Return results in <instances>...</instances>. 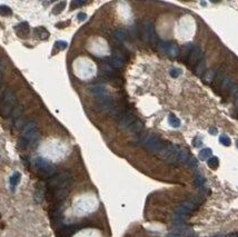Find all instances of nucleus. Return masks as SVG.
I'll return each mask as SVG.
<instances>
[{"label": "nucleus", "instance_id": "obj_14", "mask_svg": "<svg viewBox=\"0 0 238 237\" xmlns=\"http://www.w3.org/2000/svg\"><path fill=\"white\" fill-rule=\"evenodd\" d=\"M205 69H206V66H205V62L204 61H199L196 65V68H195V71L198 76H201L204 72H205Z\"/></svg>", "mask_w": 238, "mask_h": 237}, {"label": "nucleus", "instance_id": "obj_4", "mask_svg": "<svg viewBox=\"0 0 238 237\" xmlns=\"http://www.w3.org/2000/svg\"><path fill=\"white\" fill-rule=\"evenodd\" d=\"M136 120H137L136 116H135L134 113H131L129 109H127V110H125V113H123V116H121L120 119L118 120V125H119V127L123 128V129H128Z\"/></svg>", "mask_w": 238, "mask_h": 237}, {"label": "nucleus", "instance_id": "obj_28", "mask_svg": "<svg viewBox=\"0 0 238 237\" xmlns=\"http://www.w3.org/2000/svg\"><path fill=\"white\" fill-rule=\"evenodd\" d=\"M86 18H87V15H86V13H83V12H80V13H78V20H79V21L86 20Z\"/></svg>", "mask_w": 238, "mask_h": 237}, {"label": "nucleus", "instance_id": "obj_3", "mask_svg": "<svg viewBox=\"0 0 238 237\" xmlns=\"http://www.w3.org/2000/svg\"><path fill=\"white\" fill-rule=\"evenodd\" d=\"M33 163H35V166L41 172L42 174L51 175L52 173H53V170H55L52 164H50L47 159H45V158H42V157H37V158L35 159Z\"/></svg>", "mask_w": 238, "mask_h": 237}, {"label": "nucleus", "instance_id": "obj_21", "mask_svg": "<svg viewBox=\"0 0 238 237\" xmlns=\"http://www.w3.org/2000/svg\"><path fill=\"white\" fill-rule=\"evenodd\" d=\"M214 77H215V71H207L206 73H205V76H204V80L206 81V83H211L213 80H214Z\"/></svg>", "mask_w": 238, "mask_h": 237}, {"label": "nucleus", "instance_id": "obj_29", "mask_svg": "<svg viewBox=\"0 0 238 237\" xmlns=\"http://www.w3.org/2000/svg\"><path fill=\"white\" fill-rule=\"evenodd\" d=\"M209 133H211V135H216L217 134V130L214 129V128H211V129H209Z\"/></svg>", "mask_w": 238, "mask_h": 237}, {"label": "nucleus", "instance_id": "obj_1", "mask_svg": "<svg viewBox=\"0 0 238 237\" xmlns=\"http://www.w3.org/2000/svg\"><path fill=\"white\" fill-rule=\"evenodd\" d=\"M139 144L153 154H160L166 147V143L154 134H144L139 139Z\"/></svg>", "mask_w": 238, "mask_h": 237}, {"label": "nucleus", "instance_id": "obj_6", "mask_svg": "<svg viewBox=\"0 0 238 237\" xmlns=\"http://www.w3.org/2000/svg\"><path fill=\"white\" fill-rule=\"evenodd\" d=\"M89 91H90V93L93 95V97H96V98L103 97V96H105V95L109 93L108 91H107L106 87L103 86V85H95V86H93V87H90V88H89Z\"/></svg>", "mask_w": 238, "mask_h": 237}, {"label": "nucleus", "instance_id": "obj_19", "mask_svg": "<svg viewBox=\"0 0 238 237\" xmlns=\"http://www.w3.org/2000/svg\"><path fill=\"white\" fill-rule=\"evenodd\" d=\"M181 69H179V68H176V67H173V68H170L169 69V75L173 77V78H178L180 75H181Z\"/></svg>", "mask_w": 238, "mask_h": 237}, {"label": "nucleus", "instance_id": "obj_24", "mask_svg": "<svg viewBox=\"0 0 238 237\" xmlns=\"http://www.w3.org/2000/svg\"><path fill=\"white\" fill-rule=\"evenodd\" d=\"M66 47H67V42L66 41H57L55 43V48H56L57 50H62V49H65Z\"/></svg>", "mask_w": 238, "mask_h": 237}, {"label": "nucleus", "instance_id": "obj_5", "mask_svg": "<svg viewBox=\"0 0 238 237\" xmlns=\"http://www.w3.org/2000/svg\"><path fill=\"white\" fill-rule=\"evenodd\" d=\"M201 56H203L201 49L198 46H194L193 49H191V51H190V55H189L187 61H188V63H190V65H197L199 62V60H200Z\"/></svg>", "mask_w": 238, "mask_h": 237}, {"label": "nucleus", "instance_id": "obj_25", "mask_svg": "<svg viewBox=\"0 0 238 237\" xmlns=\"http://www.w3.org/2000/svg\"><path fill=\"white\" fill-rule=\"evenodd\" d=\"M195 182H196V184L198 186H201L204 184V178H203V176L200 175V174H196V176H195Z\"/></svg>", "mask_w": 238, "mask_h": 237}, {"label": "nucleus", "instance_id": "obj_7", "mask_svg": "<svg viewBox=\"0 0 238 237\" xmlns=\"http://www.w3.org/2000/svg\"><path fill=\"white\" fill-rule=\"evenodd\" d=\"M113 37H114L115 40H117L118 42H124L127 37H128V33L125 29H116V30L113 32Z\"/></svg>", "mask_w": 238, "mask_h": 237}, {"label": "nucleus", "instance_id": "obj_2", "mask_svg": "<svg viewBox=\"0 0 238 237\" xmlns=\"http://www.w3.org/2000/svg\"><path fill=\"white\" fill-rule=\"evenodd\" d=\"M143 39L145 42H156V35L154 32V26L150 19L146 18L143 21Z\"/></svg>", "mask_w": 238, "mask_h": 237}, {"label": "nucleus", "instance_id": "obj_10", "mask_svg": "<svg viewBox=\"0 0 238 237\" xmlns=\"http://www.w3.org/2000/svg\"><path fill=\"white\" fill-rule=\"evenodd\" d=\"M33 33H35V36H37L39 39H48V38H49V32H48L47 29H45L43 27L35 28Z\"/></svg>", "mask_w": 238, "mask_h": 237}, {"label": "nucleus", "instance_id": "obj_22", "mask_svg": "<svg viewBox=\"0 0 238 237\" xmlns=\"http://www.w3.org/2000/svg\"><path fill=\"white\" fill-rule=\"evenodd\" d=\"M219 142L224 145V146H229L230 145V139L228 138V136H226V135H221L219 137Z\"/></svg>", "mask_w": 238, "mask_h": 237}, {"label": "nucleus", "instance_id": "obj_11", "mask_svg": "<svg viewBox=\"0 0 238 237\" xmlns=\"http://www.w3.org/2000/svg\"><path fill=\"white\" fill-rule=\"evenodd\" d=\"M168 123H169V125H170L171 127H174V128H179L180 125H181L179 118H177L174 113H170V115L168 116Z\"/></svg>", "mask_w": 238, "mask_h": 237}, {"label": "nucleus", "instance_id": "obj_8", "mask_svg": "<svg viewBox=\"0 0 238 237\" xmlns=\"http://www.w3.org/2000/svg\"><path fill=\"white\" fill-rule=\"evenodd\" d=\"M143 129H144V124L139 119H137L127 130L130 132V133H134V134H140L143 132Z\"/></svg>", "mask_w": 238, "mask_h": 237}, {"label": "nucleus", "instance_id": "obj_9", "mask_svg": "<svg viewBox=\"0 0 238 237\" xmlns=\"http://www.w3.org/2000/svg\"><path fill=\"white\" fill-rule=\"evenodd\" d=\"M170 46L171 43L167 41H159L157 43V48H158V51L163 55H169V49H170Z\"/></svg>", "mask_w": 238, "mask_h": 237}, {"label": "nucleus", "instance_id": "obj_31", "mask_svg": "<svg viewBox=\"0 0 238 237\" xmlns=\"http://www.w3.org/2000/svg\"><path fill=\"white\" fill-rule=\"evenodd\" d=\"M236 146H237V147H238V140H237V143H236Z\"/></svg>", "mask_w": 238, "mask_h": 237}, {"label": "nucleus", "instance_id": "obj_23", "mask_svg": "<svg viewBox=\"0 0 238 237\" xmlns=\"http://www.w3.org/2000/svg\"><path fill=\"white\" fill-rule=\"evenodd\" d=\"M186 164H187V165H189L190 167H193V168H195V167L197 166L196 158H195V157H191V156H189V158L187 159Z\"/></svg>", "mask_w": 238, "mask_h": 237}, {"label": "nucleus", "instance_id": "obj_20", "mask_svg": "<svg viewBox=\"0 0 238 237\" xmlns=\"http://www.w3.org/2000/svg\"><path fill=\"white\" fill-rule=\"evenodd\" d=\"M20 180V174L19 173H15L13 175L10 177V184L12 186H16Z\"/></svg>", "mask_w": 238, "mask_h": 237}, {"label": "nucleus", "instance_id": "obj_13", "mask_svg": "<svg viewBox=\"0 0 238 237\" xmlns=\"http://www.w3.org/2000/svg\"><path fill=\"white\" fill-rule=\"evenodd\" d=\"M221 81V88L223 89H230L231 88V86L234 85V83H233V80L229 78V77H224L223 78V80H220Z\"/></svg>", "mask_w": 238, "mask_h": 237}, {"label": "nucleus", "instance_id": "obj_15", "mask_svg": "<svg viewBox=\"0 0 238 237\" xmlns=\"http://www.w3.org/2000/svg\"><path fill=\"white\" fill-rule=\"evenodd\" d=\"M65 7H66V2H65V1L57 3V5L53 7V9H52V13H53V15H59V13L63 10Z\"/></svg>", "mask_w": 238, "mask_h": 237}, {"label": "nucleus", "instance_id": "obj_16", "mask_svg": "<svg viewBox=\"0 0 238 237\" xmlns=\"http://www.w3.org/2000/svg\"><path fill=\"white\" fill-rule=\"evenodd\" d=\"M207 163H208V166L210 168H213V169H216L218 167V165H219V160H218L217 157H210L207 160Z\"/></svg>", "mask_w": 238, "mask_h": 237}, {"label": "nucleus", "instance_id": "obj_30", "mask_svg": "<svg viewBox=\"0 0 238 237\" xmlns=\"http://www.w3.org/2000/svg\"><path fill=\"white\" fill-rule=\"evenodd\" d=\"M235 105H236V107L238 108V97L236 98V99H235Z\"/></svg>", "mask_w": 238, "mask_h": 237}, {"label": "nucleus", "instance_id": "obj_26", "mask_svg": "<svg viewBox=\"0 0 238 237\" xmlns=\"http://www.w3.org/2000/svg\"><path fill=\"white\" fill-rule=\"evenodd\" d=\"M86 2L85 1H73L71 2V5H70V8L71 9H75V8H77V7H80V6H83V5H85Z\"/></svg>", "mask_w": 238, "mask_h": 237}, {"label": "nucleus", "instance_id": "obj_27", "mask_svg": "<svg viewBox=\"0 0 238 237\" xmlns=\"http://www.w3.org/2000/svg\"><path fill=\"white\" fill-rule=\"evenodd\" d=\"M201 144H203V142H201V139H200L199 137H195V138H194V140H193V145H194V147L198 148V147H200V146H201Z\"/></svg>", "mask_w": 238, "mask_h": 237}, {"label": "nucleus", "instance_id": "obj_17", "mask_svg": "<svg viewBox=\"0 0 238 237\" xmlns=\"http://www.w3.org/2000/svg\"><path fill=\"white\" fill-rule=\"evenodd\" d=\"M178 55H179V48H178V46L175 45V43H171L168 56H170V57H177Z\"/></svg>", "mask_w": 238, "mask_h": 237}, {"label": "nucleus", "instance_id": "obj_18", "mask_svg": "<svg viewBox=\"0 0 238 237\" xmlns=\"http://www.w3.org/2000/svg\"><path fill=\"white\" fill-rule=\"evenodd\" d=\"M193 43H186L185 46H184V58H185V60H188V57H189V55H190V51H191V49H193Z\"/></svg>", "mask_w": 238, "mask_h": 237}, {"label": "nucleus", "instance_id": "obj_12", "mask_svg": "<svg viewBox=\"0 0 238 237\" xmlns=\"http://www.w3.org/2000/svg\"><path fill=\"white\" fill-rule=\"evenodd\" d=\"M211 154H213L211 149H209V148H204V149H201L200 153H199V158H200L201 160H206V159H209V158L211 157Z\"/></svg>", "mask_w": 238, "mask_h": 237}]
</instances>
